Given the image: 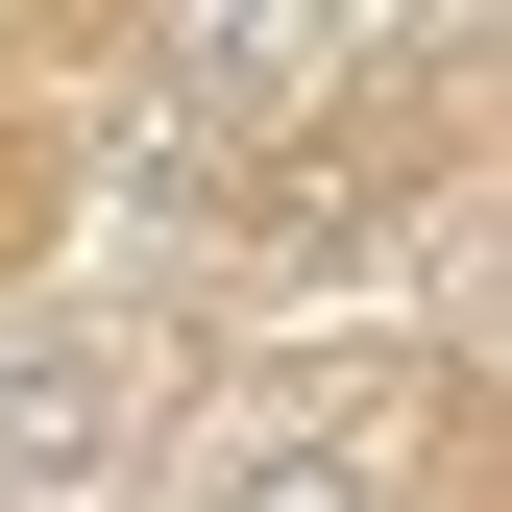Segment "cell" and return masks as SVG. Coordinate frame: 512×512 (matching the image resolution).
Returning a JSON list of instances; mask_svg holds the SVG:
<instances>
[{"mask_svg": "<svg viewBox=\"0 0 512 512\" xmlns=\"http://www.w3.org/2000/svg\"><path fill=\"white\" fill-rule=\"evenodd\" d=\"M147 464V342L122 317H25L0 342V512H122Z\"/></svg>", "mask_w": 512, "mask_h": 512, "instance_id": "6da1fadb", "label": "cell"}, {"mask_svg": "<svg viewBox=\"0 0 512 512\" xmlns=\"http://www.w3.org/2000/svg\"><path fill=\"white\" fill-rule=\"evenodd\" d=\"M196 512H391V464H366V439H220Z\"/></svg>", "mask_w": 512, "mask_h": 512, "instance_id": "7a4b0ae2", "label": "cell"}]
</instances>
